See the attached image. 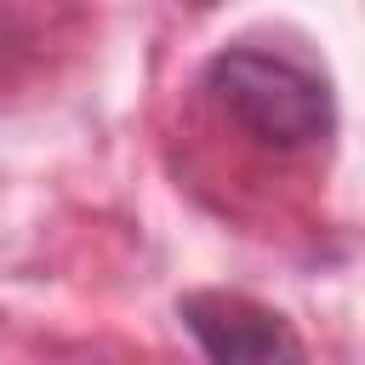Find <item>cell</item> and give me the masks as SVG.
Returning a JSON list of instances; mask_svg holds the SVG:
<instances>
[{"mask_svg":"<svg viewBox=\"0 0 365 365\" xmlns=\"http://www.w3.org/2000/svg\"><path fill=\"white\" fill-rule=\"evenodd\" d=\"M177 319L205 348V359H222V365L302 359V342L291 336V325L274 308H262V302H251L240 291H188L177 302Z\"/></svg>","mask_w":365,"mask_h":365,"instance_id":"obj_2","label":"cell"},{"mask_svg":"<svg viewBox=\"0 0 365 365\" xmlns=\"http://www.w3.org/2000/svg\"><path fill=\"white\" fill-rule=\"evenodd\" d=\"M182 6H194V11H211V6H217V0H182Z\"/></svg>","mask_w":365,"mask_h":365,"instance_id":"obj_3","label":"cell"},{"mask_svg":"<svg viewBox=\"0 0 365 365\" xmlns=\"http://www.w3.org/2000/svg\"><path fill=\"white\" fill-rule=\"evenodd\" d=\"M205 91L245 137H257L262 148H279V154L325 143L336 125L325 80L279 51H257V46L217 51L205 63Z\"/></svg>","mask_w":365,"mask_h":365,"instance_id":"obj_1","label":"cell"}]
</instances>
